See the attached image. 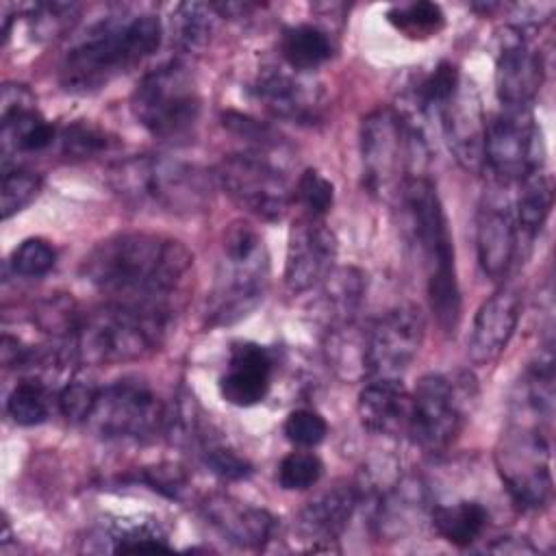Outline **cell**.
<instances>
[{
    "label": "cell",
    "mask_w": 556,
    "mask_h": 556,
    "mask_svg": "<svg viewBox=\"0 0 556 556\" xmlns=\"http://www.w3.org/2000/svg\"><path fill=\"white\" fill-rule=\"evenodd\" d=\"M428 510L432 508L426 486L417 478H402L378 495L374 521L380 536L400 539L415 530Z\"/></svg>",
    "instance_id": "obj_26"
},
{
    "label": "cell",
    "mask_w": 556,
    "mask_h": 556,
    "mask_svg": "<svg viewBox=\"0 0 556 556\" xmlns=\"http://www.w3.org/2000/svg\"><path fill=\"white\" fill-rule=\"evenodd\" d=\"M502 187L504 185L484 191L476 215L478 263L493 280L502 278L510 269L519 252L515 204Z\"/></svg>",
    "instance_id": "obj_16"
},
{
    "label": "cell",
    "mask_w": 556,
    "mask_h": 556,
    "mask_svg": "<svg viewBox=\"0 0 556 556\" xmlns=\"http://www.w3.org/2000/svg\"><path fill=\"white\" fill-rule=\"evenodd\" d=\"M111 552H169L167 534L154 521L122 519L106 530Z\"/></svg>",
    "instance_id": "obj_33"
},
{
    "label": "cell",
    "mask_w": 556,
    "mask_h": 556,
    "mask_svg": "<svg viewBox=\"0 0 556 556\" xmlns=\"http://www.w3.org/2000/svg\"><path fill=\"white\" fill-rule=\"evenodd\" d=\"M269 258L261 235L245 222H232L222 237L219 263L206 300L211 326H228L248 317L263 300Z\"/></svg>",
    "instance_id": "obj_6"
},
{
    "label": "cell",
    "mask_w": 556,
    "mask_h": 556,
    "mask_svg": "<svg viewBox=\"0 0 556 556\" xmlns=\"http://www.w3.org/2000/svg\"><path fill=\"white\" fill-rule=\"evenodd\" d=\"M96 393H98V387H93L91 382H85V380L67 382L61 389L56 400L61 415L72 424H85L91 413Z\"/></svg>",
    "instance_id": "obj_44"
},
{
    "label": "cell",
    "mask_w": 556,
    "mask_h": 556,
    "mask_svg": "<svg viewBox=\"0 0 556 556\" xmlns=\"http://www.w3.org/2000/svg\"><path fill=\"white\" fill-rule=\"evenodd\" d=\"M167 408L150 384L124 378L98 387L91 413L83 426L102 439L143 441L165 430Z\"/></svg>",
    "instance_id": "obj_10"
},
{
    "label": "cell",
    "mask_w": 556,
    "mask_h": 556,
    "mask_svg": "<svg viewBox=\"0 0 556 556\" xmlns=\"http://www.w3.org/2000/svg\"><path fill=\"white\" fill-rule=\"evenodd\" d=\"M484 167L500 185L521 182L543 169L541 130L530 109H502L486 122Z\"/></svg>",
    "instance_id": "obj_13"
},
{
    "label": "cell",
    "mask_w": 556,
    "mask_h": 556,
    "mask_svg": "<svg viewBox=\"0 0 556 556\" xmlns=\"http://www.w3.org/2000/svg\"><path fill=\"white\" fill-rule=\"evenodd\" d=\"M400 198L410 219V232L421 250L430 311L445 334H454L460 319V289L454 265V245L447 217L434 182L424 176H408Z\"/></svg>",
    "instance_id": "obj_4"
},
{
    "label": "cell",
    "mask_w": 556,
    "mask_h": 556,
    "mask_svg": "<svg viewBox=\"0 0 556 556\" xmlns=\"http://www.w3.org/2000/svg\"><path fill=\"white\" fill-rule=\"evenodd\" d=\"M285 434L293 445L300 447H313L317 443H321L328 434V424L326 419L308 408H300L289 413L287 421H285Z\"/></svg>",
    "instance_id": "obj_43"
},
{
    "label": "cell",
    "mask_w": 556,
    "mask_h": 556,
    "mask_svg": "<svg viewBox=\"0 0 556 556\" xmlns=\"http://www.w3.org/2000/svg\"><path fill=\"white\" fill-rule=\"evenodd\" d=\"M337 239L321 217L306 215L293 222L289 230L285 285L291 293H304L324 282L334 269Z\"/></svg>",
    "instance_id": "obj_17"
},
{
    "label": "cell",
    "mask_w": 556,
    "mask_h": 556,
    "mask_svg": "<svg viewBox=\"0 0 556 556\" xmlns=\"http://www.w3.org/2000/svg\"><path fill=\"white\" fill-rule=\"evenodd\" d=\"M198 454L204 460V465L224 480H243L252 473V465L215 437H208L204 445L198 450Z\"/></svg>",
    "instance_id": "obj_39"
},
{
    "label": "cell",
    "mask_w": 556,
    "mask_h": 556,
    "mask_svg": "<svg viewBox=\"0 0 556 556\" xmlns=\"http://www.w3.org/2000/svg\"><path fill=\"white\" fill-rule=\"evenodd\" d=\"M271 354L252 341L235 343L226 371L219 378V393L228 404L254 406L265 400L271 387Z\"/></svg>",
    "instance_id": "obj_23"
},
{
    "label": "cell",
    "mask_w": 556,
    "mask_h": 556,
    "mask_svg": "<svg viewBox=\"0 0 556 556\" xmlns=\"http://www.w3.org/2000/svg\"><path fill=\"white\" fill-rule=\"evenodd\" d=\"M361 491L354 484L337 482L317 497H313L295 517V532L300 541H306L308 552H330L332 543L348 528Z\"/></svg>",
    "instance_id": "obj_20"
},
{
    "label": "cell",
    "mask_w": 556,
    "mask_h": 556,
    "mask_svg": "<svg viewBox=\"0 0 556 556\" xmlns=\"http://www.w3.org/2000/svg\"><path fill=\"white\" fill-rule=\"evenodd\" d=\"M130 106L152 137L185 141L198 126L202 98L189 67L180 61H167L139 78Z\"/></svg>",
    "instance_id": "obj_8"
},
{
    "label": "cell",
    "mask_w": 556,
    "mask_h": 556,
    "mask_svg": "<svg viewBox=\"0 0 556 556\" xmlns=\"http://www.w3.org/2000/svg\"><path fill=\"white\" fill-rule=\"evenodd\" d=\"M497 467L510 500L521 510H539L552 500L549 424L513 406L502 434Z\"/></svg>",
    "instance_id": "obj_9"
},
{
    "label": "cell",
    "mask_w": 556,
    "mask_h": 556,
    "mask_svg": "<svg viewBox=\"0 0 556 556\" xmlns=\"http://www.w3.org/2000/svg\"><path fill=\"white\" fill-rule=\"evenodd\" d=\"M437 119L456 163L467 172L484 169L486 117L480 93L471 80L460 76L458 87L441 106Z\"/></svg>",
    "instance_id": "obj_15"
},
{
    "label": "cell",
    "mask_w": 556,
    "mask_h": 556,
    "mask_svg": "<svg viewBox=\"0 0 556 556\" xmlns=\"http://www.w3.org/2000/svg\"><path fill=\"white\" fill-rule=\"evenodd\" d=\"M358 417L363 428L374 434H408L410 393L402 380L374 378L358 393Z\"/></svg>",
    "instance_id": "obj_24"
},
{
    "label": "cell",
    "mask_w": 556,
    "mask_h": 556,
    "mask_svg": "<svg viewBox=\"0 0 556 556\" xmlns=\"http://www.w3.org/2000/svg\"><path fill=\"white\" fill-rule=\"evenodd\" d=\"M254 96L274 117L298 124H311L319 117L315 91L282 70H263L254 83Z\"/></svg>",
    "instance_id": "obj_25"
},
{
    "label": "cell",
    "mask_w": 556,
    "mask_h": 556,
    "mask_svg": "<svg viewBox=\"0 0 556 556\" xmlns=\"http://www.w3.org/2000/svg\"><path fill=\"white\" fill-rule=\"evenodd\" d=\"M295 195L302 202V206L308 211V215L313 217H324L334 202V187L332 182L319 174L317 169H306L300 178H298V187H295Z\"/></svg>",
    "instance_id": "obj_42"
},
{
    "label": "cell",
    "mask_w": 556,
    "mask_h": 556,
    "mask_svg": "<svg viewBox=\"0 0 556 556\" xmlns=\"http://www.w3.org/2000/svg\"><path fill=\"white\" fill-rule=\"evenodd\" d=\"M543 85L541 52L530 46L523 28L513 26L500 43L495 61V91L502 109H530Z\"/></svg>",
    "instance_id": "obj_18"
},
{
    "label": "cell",
    "mask_w": 556,
    "mask_h": 556,
    "mask_svg": "<svg viewBox=\"0 0 556 556\" xmlns=\"http://www.w3.org/2000/svg\"><path fill=\"white\" fill-rule=\"evenodd\" d=\"M167 326V306L113 300L83 313L65 348L70 358L83 365L139 361L163 343Z\"/></svg>",
    "instance_id": "obj_3"
},
{
    "label": "cell",
    "mask_w": 556,
    "mask_h": 556,
    "mask_svg": "<svg viewBox=\"0 0 556 556\" xmlns=\"http://www.w3.org/2000/svg\"><path fill=\"white\" fill-rule=\"evenodd\" d=\"M552 202H554V185L543 169L526 176L519 182V195L515 202L519 243L521 239L532 241L536 237V232L543 228L552 211Z\"/></svg>",
    "instance_id": "obj_29"
},
{
    "label": "cell",
    "mask_w": 556,
    "mask_h": 556,
    "mask_svg": "<svg viewBox=\"0 0 556 556\" xmlns=\"http://www.w3.org/2000/svg\"><path fill=\"white\" fill-rule=\"evenodd\" d=\"M202 515L226 541L239 547L258 549L276 532V517L269 510L224 493L208 495L202 502Z\"/></svg>",
    "instance_id": "obj_22"
},
{
    "label": "cell",
    "mask_w": 556,
    "mask_h": 556,
    "mask_svg": "<svg viewBox=\"0 0 556 556\" xmlns=\"http://www.w3.org/2000/svg\"><path fill=\"white\" fill-rule=\"evenodd\" d=\"M56 263L54 248L43 239H26L11 254V267L15 274L37 278L48 274Z\"/></svg>",
    "instance_id": "obj_41"
},
{
    "label": "cell",
    "mask_w": 556,
    "mask_h": 556,
    "mask_svg": "<svg viewBox=\"0 0 556 556\" xmlns=\"http://www.w3.org/2000/svg\"><path fill=\"white\" fill-rule=\"evenodd\" d=\"M367 291L365 274L356 267H334L321 282V304L328 326L354 321Z\"/></svg>",
    "instance_id": "obj_27"
},
{
    "label": "cell",
    "mask_w": 556,
    "mask_h": 556,
    "mask_svg": "<svg viewBox=\"0 0 556 556\" xmlns=\"http://www.w3.org/2000/svg\"><path fill=\"white\" fill-rule=\"evenodd\" d=\"M141 480L150 484L154 491H161L169 497H180V493L187 489V476L176 465H159L150 467L141 473Z\"/></svg>",
    "instance_id": "obj_45"
},
{
    "label": "cell",
    "mask_w": 556,
    "mask_h": 556,
    "mask_svg": "<svg viewBox=\"0 0 556 556\" xmlns=\"http://www.w3.org/2000/svg\"><path fill=\"white\" fill-rule=\"evenodd\" d=\"M191 252L154 232H119L100 241L83 261V278L119 302L161 304L187 280Z\"/></svg>",
    "instance_id": "obj_1"
},
{
    "label": "cell",
    "mask_w": 556,
    "mask_h": 556,
    "mask_svg": "<svg viewBox=\"0 0 556 556\" xmlns=\"http://www.w3.org/2000/svg\"><path fill=\"white\" fill-rule=\"evenodd\" d=\"M222 119H224V126H228L232 132H237V135H241V137H245V139H250L258 146H269L276 139L267 126H261L256 119H252L248 115L228 111V113H224Z\"/></svg>",
    "instance_id": "obj_46"
},
{
    "label": "cell",
    "mask_w": 556,
    "mask_h": 556,
    "mask_svg": "<svg viewBox=\"0 0 556 556\" xmlns=\"http://www.w3.org/2000/svg\"><path fill=\"white\" fill-rule=\"evenodd\" d=\"M424 130L404 119L395 109H376L361 124V161L365 187L382 198L402 191L415 165L426 156Z\"/></svg>",
    "instance_id": "obj_7"
},
{
    "label": "cell",
    "mask_w": 556,
    "mask_h": 556,
    "mask_svg": "<svg viewBox=\"0 0 556 556\" xmlns=\"http://www.w3.org/2000/svg\"><path fill=\"white\" fill-rule=\"evenodd\" d=\"M78 7L72 2H39L33 7L28 22L33 37L37 39H54L72 28L76 20Z\"/></svg>",
    "instance_id": "obj_36"
},
{
    "label": "cell",
    "mask_w": 556,
    "mask_h": 556,
    "mask_svg": "<svg viewBox=\"0 0 556 556\" xmlns=\"http://www.w3.org/2000/svg\"><path fill=\"white\" fill-rule=\"evenodd\" d=\"M389 22L404 35L417 39V37L434 35L443 26L445 17H443V11L439 4L419 0V2L393 7L389 11Z\"/></svg>",
    "instance_id": "obj_34"
},
{
    "label": "cell",
    "mask_w": 556,
    "mask_h": 556,
    "mask_svg": "<svg viewBox=\"0 0 556 556\" xmlns=\"http://www.w3.org/2000/svg\"><path fill=\"white\" fill-rule=\"evenodd\" d=\"M41 178L28 169H4L2 174V219H9L22 211L39 193Z\"/></svg>",
    "instance_id": "obj_37"
},
{
    "label": "cell",
    "mask_w": 556,
    "mask_h": 556,
    "mask_svg": "<svg viewBox=\"0 0 556 556\" xmlns=\"http://www.w3.org/2000/svg\"><path fill=\"white\" fill-rule=\"evenodd\" d=\"M424 315L415 304H400L365 328V378L402 380L421 350Z\"/></svg>",
    "instance_id": "obj_14"
},
{
    "label": "cell",
    "mask_w": 556,
    "mask_h": 556,
    "mask_svg": "<svg viewBox=\"0 0 556 556\" xmlns=\"http://www.w3.org/2000/svg\"><path fill=\"white\" fill-rule=\"evenodd\" d=\"M467 384L443 374H426L410 393L408 437L426 452L447 450L467 419Z\"/></svg>",
    "instance_id": "obj_11"
},
{
    "label": "cell",
    "mask_w": 556,
    "mask_h": 556,
    "mask_svg": "<svg viewBox=\"0 0 556 556\" xmlns=\"http://www.w3.org/2000/svg\"><path fill=\"white\" fill-rule=\"evenodd\" d=\"M219 17L222 11L217 9V4L180 2L172 15V30L176 43L187 52L204 50L217 30Z\"/></svg>",
    "instance_id": "obj_31"
},
{
    "label": "cell",
    "mask_w": 556,
    "mask_h": 556,
    "mask_svg": "<svg viewBox=\"0 0 556 556\" xmlns=\"http://www.w3.org/2000/svg\"><path fill=\"white\" fill-rule=\"evenodd\" d=\"M61 141V152L70 159H89L106 150L109 139L106 132L100 128L87 124V122H74L65 126L59 135Z\"/></svg>",
    "instance_id": "obj_40"
},
{
    "label": "cell",
    "mask_w": 556,
    "mask_h": 556,
    "mask_svg": "<svg viewBox=\"0 0 556 556\" xmlns=\"http://www.w3.org/2000/svg\"><path fill=\"white\" fill-rule=\"evenodd\" d=\"M486 549L495 554H534L536 552L528 541H521L517 536H500Z\"/></svg>",
    "instance_id": "obj_47"
},
{
    "label": "cell",
    "mask_w": 556,
    "mask_h": 556,
    "mask_svg": "<svg viewBox=\"0 0 556 556\" xmlns=\"http://www.w3.org/2000/svg\"><path fill=\"white\" fill-rule=\"evenodd\" d=\"M106 182L126 204L167 215L202 213L211 202L213 187L202 167L163 154L117 161L109 167Z\"/></svg>",
    "instance_id": "obj_5"
},
{
    "label": "cell",
    "mask_w": 556,
    "mask_h": 556,
    "mask_svg": "<svg viewBox=\"0 0 556 556\" xmlns=\"http://www.w3.org/2000/svg\"><path fill=\"white\" fill-rule=\"evenodd\" d=\"M215 178L235 204L267 222L280 219L293 198L287 176L258 152L224 156L215 167Z\"/></svg>",
    "instance_id": "obj_12"
},
{
    "label": "cell",
    "mask_w": 556,
    "mask_h": 556,
    "mask_svg": "<svg viewBox=\"0 0 556 556\" xmlns=\"http://www.w3.org/2000/svg\"><path fill=\"white\" fill-rule=\"evenodd\" d=\"M430 521L447 543L469 547L484 532L489 510L478 502H456L450 506H434L430 510Z\"/></svg>",
    "instance_id": "obj_30"
},
{
    "label": "cell",
    "mask_w": 556,
    "mask_h": 556,
    "mask_svg": "<svg viewBox=\"0 0 556 556\" xmlns=\"http://www.w3.org/2000/svg\"><path fill=\"white\" fill-rule=\"evenodd\" d=\"M7 413L20 426H37L48 417V391L37 380H24L7 397Z\"/></svg>",
    "instance_id": "obj_35"
},
{
    "label": "cell",
    "mask_w": 556,
    "mask_h": 556,
    "mask_svg": "<svg viewBox=\"0 0 556 556\" xmlns=\"http://www.w3.org/2000/svg\"><path fill=\"white\" fill-rule=\"evenodd\" d=\"M156 15H115L93 24L63 56L61 85L72 93H91L148 59L161 43Z\"/></svg>",
    "instance_id": "obj_2"
},
{
    "label": "cell",
    "mask_w": 556,
    "mask_h": 556,
    "mask_svg": "<svg viewBox=\"0 0 556 556\" xmlns=\"http://www.w3.org/2000/svg\"><path fill=\"white\" fill-rule=\"evenodd\" d=\"M2 169H9L13 156L46 150L56 132L37 113L35 98L24 85L2 87Z\"/></svg>",
    "instance_id": "obj_19"
},
{
    "label": "cell",
    "mask_w": 556,
    "mask_h": 556,
    "mask_svg": "<svg viewBox=\"0 0 556 556\" xmlns=\"http://www.w3.org/2000/svg\"><path fill=\"white\" fill-rule=\"evenodd\" d=\"M282 59L289 67L306 72L324 65L332 54V43L324 30L311 24H298L282 33Z\"/></svg>",
    "instance_id": "obj_32"
},
{
    "label": "cell",
    "mask_w": 556,
    "mask_h": 556,
    "mask_svg": "<svg viewBox=\"0 0 556 556\" xmlns=\"http://www.w3.org/2000/svg\"><path fill=\"white\" fill-rule=\"evenodd\" d=\"M521 315V293L506 285L482 302L467 339V354L476 365H489L506 350Z\"/></svg>",
    "instance_id": "obj_21"
},
{
    "label": "cell",
    "mask_w": 556,
    "mask_h": 556,
    "mask_svg": "<svg viewBox=\"0 0 556 556\" xmlns=\"http://www.w3.org/2000/svg\"><path fill=\"white\" fill-rule=\"evenodd\" d=\"M324 465L313 452H291L278 465V482L287 491H304L317 484Z\"/></svg>",
    "instance_id": "obj_38"
},
{
    "label": "cell",
    "mask_w": 556,
    "mask_h": 556,
    "mask_svg": "<svg viewBox=\"0 0 556 556\" xmlns=\"http://www.w3.org/2000/svg\"><path fill=\"white\" fill-rule=\"evenodd\" d=\"M324 350L328 365L341 380L356 382L365 378V330L354 321L326 328Z\"/></svg>",
    "instance_id": "obj_28"
}]
</instances>
